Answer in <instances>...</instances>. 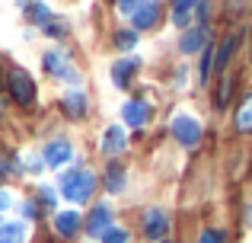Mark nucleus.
<instances>
[{"mask_svg":"<svg viewBox=\"0 0 252 243\" xmlns=\"http://www.w3.org/2000/svg\"><path fill=\"white\" fill-rule=\"evenodd\" d=\"M70 141H64V138H58V141H48V147H45V163L48 167H64V163L70 160Z\"/></svg>","mask_w":252,"mask_h":243,"instance_id":"obj_6","label":"nucleus"},{"mask_svg":"<svg viewBox=\"0 0 252 243\" xmlns=\"http://www.w3.org/2000/svg\"><path fill=\"white\" fill-rule=\"evenodd\" d=\"M6 87H10V96L19 106H32V100H35V83H32V77L26 74L23 68H13L10 74H6Z\"/></svg>","mask_w":252,"mask_h":243,"instance_id":"obj_2","label":"nucleus"},{"mask_svg":"<svg viewBox=\"0 0 252 243\" xmlns=\"http://www.w3.org/2000/svg\"><path fill=\"white\" fill-rule=\"evenodd\" d=\"M217 240H220V237H217L214 231H204V234H201V243H217Z\"/></svg>","mask_w":252,"mask_h":243,"instance_id":"obj_25","label":"nucleus"},{"mask_svg":"<svg viewBox=\"0 0 252 243\" xmlns=\"http://www.w3.org/2000/svg\"><path fill=\"white\" fill-rule=\"evenodd\" d=\"M0 243H26V224L10 221V224L0 227Z\"/></svg>","mask_w":252,"mask_h":243,"instance_id":"obj_15","label":"nucleus"},{"mask_svg":"<svg viewBox=\"0 0 252 243\" xmlns=\"http://www.w3.org/2000/svg\"><path fill=\"white\" fill-rule=\"evenodd\" d=\"M96 189V176L90 170H70L67 176L61 179V192L67 202H86Z\"/></svg>","mask_w":252,"mask_h":243,"instance_id":"obj_1","label":"nucleus"},{"mask_svg":"<svg viewBox=\"0 0 252 243\" xmlns=\"http://www.w3.org/2000/svg\"><path fill=\"white\" fill-rule=\"evenodd\" d=\"M55 231L61 234V237H74V234L80 231V214H77V211H61V214H55Z\"/></svg>","mask_w":252,"mask_h":243,"instance_id":"obj_12","label":"nucleus"},{"mask_svg":"<svg viewBox=\"0 0 252 243\" xmlns=\"http://www.w3.org/2000/svg\"><path fill=\"white\" fill-rule=\"evenodd\" d=\"M211 64H214V55H204V64H201V80H208V74H211Z\"/></svg>","mask_w":252,"mask_h":243,"instance_id":"obj_24","label":"nucleus"},{"mask_svg":"<svg viewBox=\"0 0 252 243\" xmlns=\"http://www.w3.org/2000/svg\"><path fill=\"white\" fill-rule=\"evenodd\" d=\"M201 0H172V23L176 26H185L191 16V10H198Z\"/></svg>","mask_w":252,"mask_h":243,"instance_id":"obj_13","label":"nucleus"},{"mask_svg":"<svg viewBox=\"0 0 252 243\" xmlns=\"http://www.w3.org/2000/svg\"><path fill=\"white\" fill-rule=\"evenodd\" d=\"M172 135H176V141L182 144V147H195V144L201 141V125L191 119V115L179 112L176 119H172Z\"/></svg>","mask_w":252,"mask_h":243,"instance_id":"obj_3","label":"nucleus"},{"mask_svg":"<svg viewBox=\"0 0 252 243\" xmlns=\"http://www.w3.org/2000/svg\"><path fill=\"white\" fill-rule=\"evenodd\" d=\"M109 227H112V208L109 205H96V208H93V214H90V221H86L90 237H102Z\"/></svg>","mask_w":252,"mask_h":243,"instance_id":"obj_5","label":"nucleus"},{"mask_svg":"<svg viewBox=\"0 0 252 243\" xmlns=\"http://www.w3.org/2000/svg\"><path fill=\"white\" fill-rule=\"evenodd\" d=\"M125 131H122V125H112V128H105V135H102V150L105 154H122L125 150Z\"/></svg>","mask_w":252,"mask_h":243,"instance_id":"obj_10","label":"nucleus"},{"mask_svg":"<svg viewBox=\"0 0 252 243\" xmlns=\"http://www.w3.org/2000/svg\"><path fill=\"white\" fill-rule=\"evenodd\" d=\"M64 61H67V58H64L61 51H48V55H45V68H48V74L70 77V80H74V70H70V68H64Z\"/></svg>","mask_w":252,"mask_h":243,"instance_id":"obj_14","label":"nucleus"},{"mask_svg":"<svg viewBox=\"0 0 252 243\" xmlns=\"http://www.w3.org/2000/svg\"><path fill=\"white\" fill-rule=\"evenodd\" d=\"M243 3H246V0H233V3H230V13H233V16H236V13H240V6Z\"/></svg>","mask_w":252,"mask_h":243,"instance_id":"obj_27","label":"nucleus"},{"mask_svg":"<svg viewBox=\"0 0 252 243\" xmlns=\"http://www.w3.org/2000/svg\"><path fill=\"white\" fill-rule=\"evenodd\" d=\"M249 221H252V208H249Z\"/></svg>","mask_w":252,"mask_h":243,"instance_id":"obj_28","label":"nucleus"},{"mask_svg":"<svg viewBox=\"0 0 252 243\" xmlns=\"http://www.w3.org/2000/svg\"><path fill=\"white\" fill-rule=\"evenodd\" d=\"M102 243H128V231L125 227H109L102 234Z\"/></svg>","mask_w":252,"mask_h":243,"instance_id":"obj_20","label":"nucleus"},{"mask_svg":"<svg viewBox=\"0 0 252 243\" xmlns=\"http://www.w3.org/2000/svg\"><path fill=\"white\" fill-rule=\"evenodd\" d=\"M169 231V218L160 211V208H154V211L144 214V234H147L150 240H163Z\"/></svg>","mask_w":252,"mask_h":243,"instance_id":"obj_4","label":"nucleus"},{"mask_svg":"<svg viewBox=\"0 0 252 243\" xmlns=\"http://www.w3.org/2000/svg\"><path fill=\"white\" fill-rule=\"evenodd\" d=\"M122 186H125V170L112 163L109 173H105V189H109V192H122Z\"/></svg>","mask_w":252,"mask_h":243,"instance_id":"obj_18","label":"nucleus"},{"mask_svg":"<svg viewBox=\"0 0 252 243\" xmlns=\"http://www.w3.org/2000/svg\"><path fill=\"white\" fill-rule=\"evenodd\" d=\"M122 115H125V122H128L131 128H141V125L150 119V106L144 100H131V103H125Z\"/></svg>","mask_w":252,"mask_h":243,"instance_id":"obj_7","label":"nucleus"},{"mask_svg":"<svg viewBox=\"0 0 252 243\" xmlns=\"http://www.w3.org/2000/svg\"><path fill=\"white\" fill-rule=\"evenodd\" d=\"M230 83H233V77H227V80L220 83V93H217V106H227V100H230Z\"/></svg>","mask_w":252,"mask_h":243,"instance_id":"obj_23","label":"nucleus"},{"mask_svg":"<svg viewBox=\"0 0 252 243\" xmlns=\"http://www.w3.org/2000/svg\"><path fill=\"white\" fill-rule=\"evenodd\" d=\"M160 243H172V240H160Z\"/></svg>","mask_w":252,"mask_h":243,"instance_id":"obj_29","label":"nucleus"},{"mask_svg":"<svg viewBox=\"0 0 252 243\" xmlns=\"http://www.w3.org/2000/svg\"><path fill=\"white\" fill-rule=\"evenodd\" d=\"M10 192H0V211H3V208H10Z\"/></svg>","mask_w":252,"mask_h":243,"instance_id":"obj_26","label":"nucleus"},{"mask_svg":"<svg viewBox=\"0 0 252 243\" xmlns=\"http://www.w3.org/2000/svg\"><path fill=\"white\" fill-rule=\"evenodd\" d=\"M115 45H118V48H134V45H137V35H134V32H118V35H115Z\"/></svg>","mask_w":252,"mask_h":243,"instance_id":"obj_21","label":"nucleus"},{"mask_svg":"<svg viewBox=\"0 0 252 243\" xmlns=\"http://www.w3.org/2000/svg\"><path fill=\"white\" fill-rule=\"evenodd\" d=\"M118 3V13H125V16H131V13L137 10V6L144 3V0H115Z\"/></svg>","mask_w":252,"mask_h":243,"instance_id":"obj_22","label":"nucleus"},{"mask_svg":"<svg viewBox=\"0 0 252 243\" xmlns=\"http://www.w3.org/2000/svg\"><path fill=\"white\" fill-rule=\"evenodd\" d=\"M204 45H208V29L201 26V29H189V32H185L182 42H179V48H182L185 55H195V51L204 48Z\"/></svg>","mask_w":252,"mask_h":243,"instance_id":"obj_11","label":"nucleus"},{"mask_svg":"<svg viewBox=\"0 0 252 243\" xmlns=\"http://www.w3.org/2000/svg\"><path fill=\"white\" fill-rule=\"evenodd\" d=\"M236 45H240V35H230L227 42L220 45V51H217V68H220V70L227 68V61H230V55L236 51Z\"/></svg>","mask_w":252,"mask_h":243,"instance_id":"obj_19","label":"nucleus"},{"mask_svg":"<svg viewBox=\"0 0 252 243\" xmlns=\"http://www.w3.org/2000/svg\"><path fill=\"white\" fill-rule=\"evenodd\" d=\"M64 106H67L70 115H83V112H86V96L80 93V90H70L67 100H64Z\"/></svg>","mask_w":252,"mask_h":243,"instance_id":"obj_17","label":"nucleus"},{"mask_svg":"<svg viewBox=\"0 0 252 243\" xmlns=\"http://www.w3.org/2000/svg\"><path fill=\"white\" fill-rule=\"evenodd\" d=\"M236 128H240V131H252V93L240 100V109H236Z\"/></svg>","mask_w":252,"mask_h":243,"instance_id":"obj_16","label":"nucleus"},{"mask_svg":"<svg viewBox=\"0 0 252 243\" xmlns=\"http://www.w3.org/2000/svg\"><path fill=\"white\" fill-rule=\"evenodd\" d=\"M157 16H160V3H157V0H144V3L131 13V19H134L137 29H150V26L157 23Z\"/></svg>","mask_w":252,"mask_h":243,"instance_id":"obj_8","label":"nucleus"},{"mask_svg":"<svg viewBox=\"0 0 252 243\" xmlns=\"http://www.w3.org/2000/svg\"><path fill=\"white\" fill-rule=\"evenodd\" d=\"M137 58H122L118 64H112V80L118 83V87H128L131 83V77H134V70H137Z\"/></svg>","mask_w":252,"mask_h":243,"instance_id":"obj_9","label":"nucleus"}]
</instances>
